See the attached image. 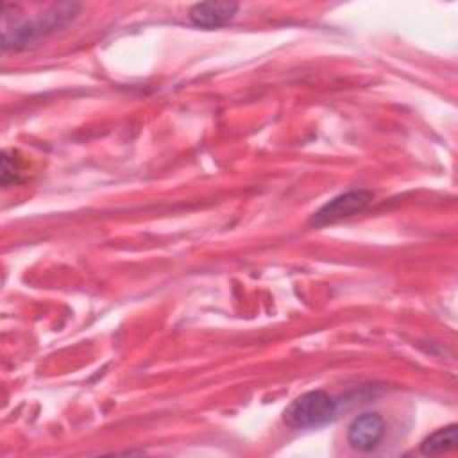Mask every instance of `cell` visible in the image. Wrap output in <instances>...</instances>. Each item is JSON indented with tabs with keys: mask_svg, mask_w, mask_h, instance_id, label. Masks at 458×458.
Segmentation results:
<instances>
[{
	"mask_svg": "<svg viewBox=\"0 0 458 458\" xmlns=\"http://www.w3.org/2000/svg\"><path fill=\"white\" fill-rule=\"evenodd\" d=\"M238 11L234 2H199L190 9V20L197 27L215 29L229 23Z\"/></svg>",
	"mask_w": 458,
	"mask_h": 458,
	"instance_id": "cell-5",
	"label": "cell"
},
{
	"mask_svg": "<svg viewBox=\"0 0 458 458\" xmlns=\"http://www.w3.org/2000/svg\"><path fill=\"white\" fill-rule=\"evenodd\" d=\"M372 191L369 190H351L345 193H340L322 204L311 216H310V225L313 227H324L329 224H335L342 218L352 216L360 211H363L370 200H372Z\"/></svg>",
	"mask_w": 458,
	"mask_h": 458,
	"instance_id": "cell-3",
	"label": "cell"
},
{
	"mask_svg": "<svg viewBox=\"0 0 458 458\" xmlns=\"http://www.w3.org/2000/svg\"><path fill=\"white\" fill-rule=\"evenodd\" d=\"M385 435V420L379 413L367 411L358 415L347 429V442L352 449L372 451Z\"/></svg>",
	"mask_w": 458,
	"mask_h": 458,
	"instance_id": "cell-4",
	"label": "cell"
},
{
	"mask_svg": "<svg viewBox=\"0 0 458 458\" xmlns=\"http://www.w3.org/2000/svg\"><path fill=\"white\" fill-rule=\"evenodd\" d=\"M335 413H336V401L322 390H311L299 395L286 406L284 422L290 428L304 429V428L320 426L331 420Z\"/></svg>",
	"mask_w": 458,
	"mask_h": 458,
	"instance_id": "cell-2",
	"label": "cell"
},
{
	"mask_svg": "<svg viewBox=\"0 0 458 458\" xmlns=\"http://www.w3.org/2000/svg\"><path fill=\"white\" fill-rule=\"evenodd\" d=\"M456 444H458V428H456V424H449L445 428L433 431L429 437H426L420 442V453L422 454H442V453L454 449Z\"/></svg>",
	"mask_w": 458,
	"mask_h": 458,
	"instance_id": "cell-6",
	"label": "cell"
},
{
	"mask_svg": "<svg viewBox=\"0 0 458 458\" xmlns=\"http://www.w3.org/2000/svg\"><path fill=\"white\" fill-rule=\"evenodd\" d=\"M81 5L72 2L54 4L43 13L29 18L25 14H11L4 7L2 14V47L4 50H21L38 39L64 29L77 16Z\"/></svg>",
	"mask_w": 458,
	"mask_h": 458,
	"instance_id": "cell-1",
	"label": "cell"
}]
</instances>
